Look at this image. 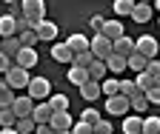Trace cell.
<instances>
[{
    "mask_svg": "<svg viewBox=\"0 0 160 134\" xmlns=\"http://www.w3.org/2000/svg\"><path fill=\"white\" fill-rule=\"evenodd\" d=\"M20 9H23V17L29 20L32 29L40 20H46V3H43V0H20Z\"/></svg>",
    "mask_w": 160,
    "mask_h": 134,
    "instance_id": "6da1fadb",
    "label": "cell"
},
{
    "mask_svg": "<svg viewBox=\"0 0 160 134\" xmlns=\"http://www.w3.org/2000/svg\"><path fill=\"white\" fill-rule=\"evenodd\" d=\"M89 51H92V57L94 60H109L112 57V40L109 37H103V34H94L92 40H89Z\"/></svg>",
    "mask_w": 160,
    "mask_h": 134,
    "instance_id": "7a4b0ae2",
    "label": "cell"
},
{
    "mask_svg": "<svg viewBox=\"0 0 160 134\" xmlns=\"http://www.w3.org/2000/svg\"><path fill=\"white\" fill-rule=\"evenodd\" d=\"M29 80H32V77H29L26 69H20V66H14V63L9 66V71H6V86H9V89H26Z\"/></svg>",
    "mask_w": 160,
    "mask_h": 134,
    "instance_id": "3957f363",
    "label": "cell"
},
{
    "mask_svg": "<svg viewBox=\"0 0 160 134\" xmlns=\"http://www.w3.org/2000/svg\"><path fill=\"white\" fill-rule=\"evenodd\" d=\"M26 89H29V97L32 100H49V94H52V83L46 77H32Z\"/></svg>",
    "mask_w": 160,
    "mask_h": 134,
    "instance_id": "277c9868",
    "label": "cell"
},
{
    "mask_svg": "<svg viewBox=\"0 0 160 134\" xmlns=\"http://www.w3.org/2000/svg\"><path fill=\"white\" fill-rule=\"evenodd\" d=\"M134 51H137V54H143L146 60H154V57H157V40H154L152 34L137 37V40H134Z\"/></svg>",
    "mask_w": 160,
    "mask_h": 134,
    "instance_id": "5b68a950",
    "label": "cell"
},
{
    "mask_svg": "<svg viewBox=\"0 0 160 134\" xmlns=\"http://www.w3.org/2000/svg\"><path fill=\"white\" fill-rule=\"evenodd\" d=\"M106 111L117 114V117H126V111H132V103L123 94H114V97H106Z\"/></svg>",
    "mask_w": 160,
    "mask_h": 134,
    "instance_id": "8992f818",
    "label": "cell"
},
{
    "mask_svg": "<svg viewBox=\"0 0 160 134\" xmlns=\"http://www.w3.org/2000/svg\"><path fill=\"white\" fill-rule=\"evenodd\" d=\"M34 34H37L40 43H54V40H57V23H52V20H40V23L34 26Z\"/></svg>",
    "mask_w": 160,
    "mask_h": 134,
    "instance_id": "52a82bcc",
    "label": "cell"
},
{
    "mask_svg": "<svg viewBox=\"0 0 160 134\" xmlns=\"http://www.w3.org/2000/svg\"><path fill=\"white\" fill-rule=\"evenodd\" d=\"M12 63L29 71L32 66H37V51H34V49H29V46H20V51L14 54V60H12Z\"/></svg>",
    "mask_w": 160,
    "mask_h": 134,
    "instance_id": "ba28073f",
    "label": "cell"
},
{
    "mask_svg": "<svg viewBox=\"0 0 160 134\" xmlns=\"http://www.w3.org/2000/svg\"><path fill=\"white\" fill-rule=\"evenodd\" d=\"M12 111H14V117H32V111H34V100L29 97V94H23V97H14L12 103Z\"/></svg>",
    "mask_w": 160,
    "mask_h": 134,
    "instance_id": "9c48e42d",
    "label": "cell"
},
{
    "mask_svg": "<svg viewBox=\"0 0 160 134\" xmlns=\"http://www.w3.org/2000/svg\"><path fill=\"white\" fill-rule=\"evenodd\" d=\"M112 54H120V57L134 54V40H132L129 34H123V37H117V40H112Z\"/></svg>",
    "mask_w": 160,
    "mask_h": 134,
    "instance_id": "30bf717a",
    "label": "cell"
},
{
    "mask_svg": "<svg viewBox=\"0 0 160 134\" xmlns=\"http://www.w3.org/2000/svg\"><path fill=\"white\" fill-rule=\"evenodd\" d=\"M52 114H54V108H52L49 103H34V111H32V120H34L37 126H46V123L52 120Z\"/></svg>",
    "mask_w": 160,
    "mask_h": 134,
    "instance_id": "8fae6325",
    "label": "cell"
},
{
    "mask_svg": "<svg viewBox=\"0 0 160 134\" xmlns=\"http://www.w3.org/2000/svg\"><path fill=\"white\" fill-rule=\"evenodd\" d=\"M49 126H52V131H69L72 128V114L69 111H54Z\"/></svg>",
    "mask_w": 160,
    "mask_h": 134,
    "instance_id": "7c38bea8",
    "label": "cell"
},
{
    "mask_svg": "<svg viewBox=\"0 0 160 134\" xmlns=\"http://www.w3.org/2000/svg\"><path fill=\"white\" fill-rule=\"evenodd\" d=\"M17 51H20V40H17V34L3 37V40H0V54H3V57L14 60V54H17Z\"/></svg>",
    "mask_w": 160,
    "mask_h": 134,
    "instance_id": "4fadbf2b",
    "label": "cell"
},
{
    "mask_svg": "<svg viewBox=\"0 0 160 134\" xmlns=\"http://www.w3.org/2000/svg\"><path fill=\"white\" fill-rule=\"evenodd\" d=\"M152 14H154L152 3H137L134 12H132V20H134V23H149V20H152Z\"/></svg>",
    "mask_w": 160,
    "mask_h": 134,
    "instance_id": "5bb4252c",
    "label": "cell"
},
{
    "mask_svg": "<svg viewBox=\"0 0 160 134\" xmlns=\"http://www.w3.org/2000/svg\"><path fill=\"white\" fill-rule=\"evenodd\" d=\"M100 34L109 37V40H117V37L126 34V29H123V23H120V20H106V26H103V31H100Z\"/></svg>",
    "mask_w": 160,
    "mask_h": 134,
    "instance_id": "9a60e30c",
    "label": "cell"
},
{
    "mask_svg": "<svg viewBox=\"0 0 160 134\" xmlns=\"http://www.w3.org/2000/svg\"><path fill=\"white\" fill-rule=\"evenodd\" d=\"M123 134H143V117H137V114L123 117Z\"/></svg>",
    "mask_w": 160,
    "mask_h": 134,
    "instance_id": "2e32d148",
    "label": "cell"
},
{
    "mask_svg": "<svg viewBox=\"0 0 160 134\" xmlns=\"http://www.w3.org/2000/svg\"><path fill=\"white\" fill-rule=\"evenodd\" d=\"M52 57H54V60L57 63H72V49L66 46V43H52Z\"/></svg>",
    "mask_w": 160,
    "mask_h": 134,
    "instance_id": "e0dca14e",
    "label": "cell"
},
{
    "mask_svg": "<svg viewBox=\"0 0 160 134\" xmlns=\"http://www.w3.org/2000/svg\"><path fill=\"white\" fill-rule=\"evenodd\" d=\"M66 77H69V83H72V86H77V89H80V86L89 80V71H86V69H80V66H69V74H66Z\"/></svg>",
    "mask_w": 160,
    "mask_h": 134,
    "instance_id": "ac0fdd59",
    "label": "cell"
},
{
    "mask_svg": "<svg viewBox=\"0 0 160 134\" xmlns=\"http://www.w3.org/2000/svg\"><path fill=\"white\" fill-rule=\"evenodd\" d=\"M80 97H83V100H97L100 97V83H94V80H86L83 86H80Z\"/></svg>",
    "mask_w": 160,
    "mask_h": 134,
    "instance_id": "d6986e66",
    "label": "cell"
},
{
    "mask_svg": "<svg viewBox=\"0 0 160 134\" xmlns=\"http://www.w3.org/2000/svg\"><path fill=\"white\" fill-rule=\"evenodd\" d=\"M146 63H149V60H146L143 54H137V51L126 57V69H132L134 74H140V71H146Z\"/></svg>",
    "mask_w": 160,
    "mask_h": 134,
    "instance_id": "ffe728a7",
    "label": "cell"
},
{
    "mask_svg": "<svg viewBox=\"0 0 160 134\" xmlns=\"http://www.w3.org/2000/svg\"><path fill=\"white\" fill-rule=\"evenodd\" d=\"M66 46L72 49V54H80V51H89V40L83 34H72L69 40H66Z\"/></svg>",
    "mask_w": 160,
    "mask_h": 134,
    "instance_id": "44dd1931",
    "label": "cell"
},
{
    "mask_svg": "<svg viewBox=\"0 0 160 134\" xmlns=\"http://www.w3.org/2000/svg\"><path fill=\"white\" fill-rule=\"evenodd\" d=\"M86 71H89V80H94V83L106 80V63H103V60H94Z\"/></svg>",
    "mask_w": 160,
    "mask_h": 134,
    "instance_id": "7402d4cb",
    "label": "cell"
},
{
    "mask_svg": "<svg viewBox=\"0 0 160 134\" xmlns=\"http://www.w3.org/2000/svg\"><path fill=\"white\" fill-rule=\"evenodd\" d=\"M100 94H106V97H114V94H120V80H114V77L100 80Z\"/></svg>",
    "mask_w": 160,
    "mask_h": 134,
    "instance_id": "603a6c76",
    "label": "cell"
},
{
    "mask_svg": "<svg viewBox=\"0 0 160 134\" xmlns=\"http://www.w3.org/2000/svg\"><path fill=\"white\" fill-rule=\"evenodd\" d=\"M14 97H17L14 89H9V86H6V80H3V83H0V108H12Z\"/></svg>",
    "mask_w": 160,
    "mask_h": 134,
    "instance_id": "cb8c5ba5",
    "label": "cell"
},
{
    "mask_svg": "<svg viewBox=\"0 0 160 134\" xmlns=\"http://www.w3.org/2000/svg\"><path fill=\"white\" fill-rule=\"evenodd\" d=\"M134 0H114V14H120V17H132V12H134Z\"/></svg>",
    "mask_w": 160,
    "mask_h": 134,
    "instance_id": "d4e9b609",
    "label": "cell"
},
{
    "mask_svg": "<svg viewBox=\"0 0 160 134\" xmlns=\"http://www.w3.org/2000/svg\"><path fill=\"white\" fill-rule=\"evenodd\" d=\"M54 111H69V97L66 94H49V100H46Z\"/></svg>",
    "mask_w": 160,
    "mask_h": 134,
    "instance_id": "484cf974",
    "label": "cell"
},
{
    "mask_svg": "<svg viewBox=\"0 0 160 134\" xmlns=\"http://www.w3.org/2000/svg\"><path fill=\"white\" fill-rule=\"evenodd\" d=\"M106 71H114V74L126 71V57H120V54H112L109 60H106Z\"/></svg>",
    "mask_w": 160,
    "mask_h": 134,
    "instance_id": "4316f807",
    "label": "cell"
},
{
    "mask_svg": "<svg viewBox=\"0 0 160 134\" xmlns=\"http://www.w3.org/2000/svg\"><path fill=\"white\" fill-rule=\"evenodd\" d=\"M34 128H37V123H34L32 117H20V120L14 123V131H17V134H34Z\"/></svg>",
    "mask_w": 160,
    "mask_h": 134,
    "instance_id": "83f0119b",
    "label": "cell"
},
{
    "mask_svg": "<svg viewBox=\"0 0 160 134\" xmlns=\"http://www.w3.org/2000/svg\"><path fill=\"white\" fill-rule=\"evenodd\" d=\"M12 34H17L14 31V17L3 14V17H0V37H12Z\"/></svg>",
    "mask_w": 160,
    "mask_h": 134,
    "instance_id": "f1b7e54d",
    "label": "cell"
},
{
    "mask_svg": "<svg viewBox=\"0 0 160 134\" xmlns=\"http://www.w3.org/2000/svg\"><path fill=\"white\" fill-rule=\"evenodd\" d=\"M92 63H94L92 51H80V54H74V57H72V66H80V69H89Z\"/></svg>",
    "mask_w": 160,
    "mask_h": 134,
    "instance_id": "f546056e",
    "label": "cell"
},
{
    "mask_svg": "<svg viewBox=\"0 0 160 134\" xmlns=\"http://www.w3.org/2000/svg\"><path fill=\"white\" fill-rule=\"evenodd\" d=\"M17 40H20V46H29V49H34V43H40V40H37V34H34V29L20 31V34H17Z\"/></svg>",
    "mask_w": 160,
    "mask_h": 134,
    "instance_id": "4dcf8cb0",
    "label": "cell"
},
{
    "mask_svg": "<svg viewBox=\"0 0 160 134\" xmlns=\"http://www.w3.org/2000/svg\"><path fill=\"white\" fill-rule=\"evenodd\" d=\"M134 86H137L140 91H146V89H152V86H154V77H152L149 71H140L137 77H134Z\"/></svg>",
    "mask_w": 160,
    "mask_h": 134,
    "instance_id": "1f68e13d",
    "label": "cell"
},
{
    "mask_svg": "<svg viewBox=\"0 0 160 134\" xmlns=\"http://www.w3.org/2000/svg\"><path fill=\"white\" fill-rule=\"evenodd\" d=\"M129 103H132V111H146L149 108V100H146L143 91H137L134 97H129Z\"/></svg>",
    "mask_w": 160,
    "mask_h": 134,
    "instance_id": "d6a6232c",
    "label": "cell"
},
{
    "mask_svg": "<svg viewBox=\"0 0 160 134\" xmlns=\"http://www.w3.org/2000/svg\"><path fill=\"white\" fill-rule=\"evenodd\" d=\"M97 120H100V111H97V108H83V111H80V123L94 126Z\"/></svg>",
    "mask_w": 160,
    "mask_h": 134,
    "instance_id": "836d02e7",
    "label": "cell"
},
{
    "mask_svg": "<svg viewBox=\"0 0 160 134\" xmlns=\"http://www.w3.org/2000/svg\"><path fill=\"white\" fill-rule=\"evenodd\" d=\"M143 134H160V117H146L143 120Z\"/></svg>",
    "mask_w": 160,
    "mask_h": 134,
    "instance_id": "e575fe53",
    "label": "cell"
},
{
    "mask_svg": "<svg viewBox=\"0 0 160 134\" xmlns=\"http://www.w3.org/2000/svg\"><path fill=\"white\" fill-rule=\"evenodd\" d=\"M14 123H17L14 111H12V108H0V126H3V128H9V126H14Z\"/></svg>",
    "mask_w": 160,
    "mask_h": 134,
    "instance_id": "d590c367",
    "label": "cell"
},
{
    "mask_svg": "<svg viewBox=\"0 0 160 134\" xmlns=\"http://www.w3.org/2000/svg\"><path fill=\"white\" fill-rule=\"evenodd\" d=\"M140 89L134 86V80H120V94H123V97H134Z\"/></svg>",
    "mask_w": 160,
    "mask_h": 134,
    "instance_id": "8d00e7d4",
    "label": "cell"
},
{
    "mask_svg": "<svg viewBox=\"0 0 160 134\" xmlns=\"http://www.w3.org/2000/svg\"><path fill=\"white\" fill-rule=\"evenodd\" d=\"M92 131H94V134H112V123L100 117V120H97V123L92 126Z\"/></svg>",
    "mask_w": 160,
    "mask_h": 134,
    "instance_id": "74e56055",
    "label": "cell"
},
{
    "mask_svg": "<svg viewBox=\"0 0 160 134\" xmlns=\"http://www.w3.org/2000/svg\"><path fill=\"white\" fill-rule=\"evenodd\" d=\"M69 134H94V131H92V126H86V123H80V120H77V123H72Z\"/></svg>",
    "mask_w": 160,
    "mask_h": 134,
    "instance_id": "f35d334b",
    "label": "cell"
},
{
    "mask_svg": "<svg viewBox=\"0 0 160 134\" xmlns=\"http://www.w3.org/2000/svg\"><path fill=\"white\" fill-rule=\"evenodd\" d=\"M143 94H146V100H149V103H154V106H160V89H157V86H152V89H146Z\"/></svg>",
    "mask_w": 160,
    "mask_h": 134,
    "instance_id": "ab89813d",
    "label": "cell"
},
{
    "mask_svg": "<svg viewBox=\"0 0 160 134\" xmlns=\"http://www.w3.org/2000/svg\"><path fill=\"white\" fill-rule=\"evenodd\" d=\"M89 26H92V29L100 34V31H103V26H106V17H103V14H94L92 20H89Z\"/></svg>",
    "mask_w": 160,
    "mask_h": 134,
    "instance_id": "60d3db41",
    "label": "cell"
},
{
    "mask_svg": "<svg viewBox=\"0 0 160 134\" xmlns=\"http://www.w3.org/2000/svg\"><path fill=\"white\" fill-rule=\"evenodd\" d=\"M26 29H32V26H29V20H26L23 14H17V17H14V31L20 34V31H26Z\"/></svg>",
    "mask_w": 160,
    "mask_h": 134,
    "instance_id": "b9f144b4",
    "label": "cell"
},
{
    "mask_svg": "<svg viewBox=\"0 0 160 134\" xmlns=\"http://www.w3.org/2000/svg\"><path fill=\"white\" fill-rule=\"evenodd\" d=\"M146 71L152 74V77H157V74H160V60H157V57H154V60H149V63H146Z\"/></svg>",
    "mask_w": 160,
    "mask_h": 134,
    "instance_id": "7bdbcfd3",
    "label": "cell"
},
{
    "mask_svg": "<svg viewBox=\"0 0 160 134\" xmlns=\"http://www.w3.org/2000/svg\"><path fill=\"white\" fill-rule=\"evenodd\" d=\"M9 66H12V60H9V57H3V54H0V74H6V71H9Z\"/></svg>",
    "mask_w": 160,
    "mask_h": 134,
    "instance_id": "ee69618b",
    "label": "cell"
},
{
    "mask_svg": "<svg viewBox=\"0 0 160 134\" xmlns=\"http://www.w3.org/2000/svg\"><path fill=\"white\" fill-rule=\"evenodd\" d=\"M34 134H54V131H52V126L46 123V126H37V128H34Z\"/></svg>",
    "mask_w": 160,
    "mask_h": 134,
    "instance_id": "f6af8a7d",
    "label": "cell"
},
{
    "mask_svg": "<svg viewBox=\"0 0 160 134\" xmlns=\"http://www.w3.org/2000/svg\"><path fill=\"white\" fill-rule=\"evenodd\" d=\"M0 134H17V131H14V126H9V128H3Z\"/></svg>",
    "mask_w": 160,
    "mask_h": 134,
    "instance_id": "bcb514c9",
    "label": "cell"
},
{
    "mask_svg": "<svg viewBox=\"0 0 160 134\" xmlns=\"http://www.w3.org/2000/svg\"><path fill=\"white\" fill-rule=\"evenodd\" d=\"M3 3H9V6H14V3H20V0H3Z\"/></svg>",
    "mask_w": 160,
    "mask_h": 134,
    "instance_id": "7dc6e473",
    "label": "cell"
},
{
    "mask_svg": "<svg viewBox=\"0 0 160 134\" xmlns=\"http://www.w3.org/2000/svg\"><path fill=\"white\" fill-rule=\"evenodd\" d=\"M154 86H157V89H160V74H157V77H154Z\"/></svg>",
    "mask_w": 160,
    "mask_h": 134,
    "instance_id": "c3c4849f",
    "label": "cell"
},
{
    "mask_svg": "<svg viewBox=\"0 0 160 134\" xmlns=\"http://www.w3.org/2000/svg\"><path fill=\"white\" fill-rule=\"evenodd\" d=\"M134 3H152V0H134Z\"/></svg>",
    "mask_w": 160,
    "mask_h": 134,
    "instance_id": "681fc988",
    "label": "cell"
},
{
    "mask_svg": "<svg viewBox=\"0 0 160 134\" xmlns=\"http://www.w3.org/2000/svg\"><path fill=\"white\" fill-rule=\"evenodd\" d=\"M154 9H160V0H154Z\"/></svg>",
    "mask_w": 160,
    "mask_h": 134,
    "instance_id": "f907efd6",
    "label": "cell"
},
{
    "mask_svg": "<svg viewBox=\"0 0 160 134\" xmlns=\"http://www.w3.org/2000/svg\"><path fill=\"white\" fill-rule=\"evenodd\" d=\"M157 23H160V20H157Z\"/></svg>",
    "mask_w": 160,
    "mask_h": 134,
    "instance_id": "816d5d0a",
    "label": "cell"
}]
</instances>
